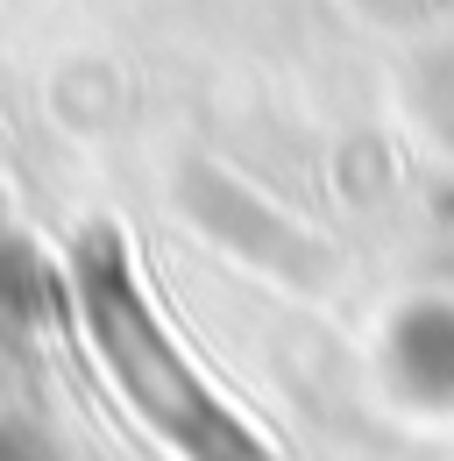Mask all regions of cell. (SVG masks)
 Masks as SVG:
<instances>
[{
    "label": "cell",
    "instance_id": "1",
    "mask_svg": "<svg viewBox=\"0 0 454 461\" xmlns=\"http://www.w3.org/2000/svg\"><path fill=\"white\" fill-rule=\"evenodd\" d=\"M78 291H86V320H93V334H100V355H107V369L121 376V391L135 398V411L157 419V433L177 440L192 461H249V447L234 440V426H227L221 411L206 404V391L177 369V355L157 341V320H150V305L135 298L121 256H93V263L78 270Z\"/></svg>",
    "mask_w": 454,
    "mask_h": 461
}]
</instances>
